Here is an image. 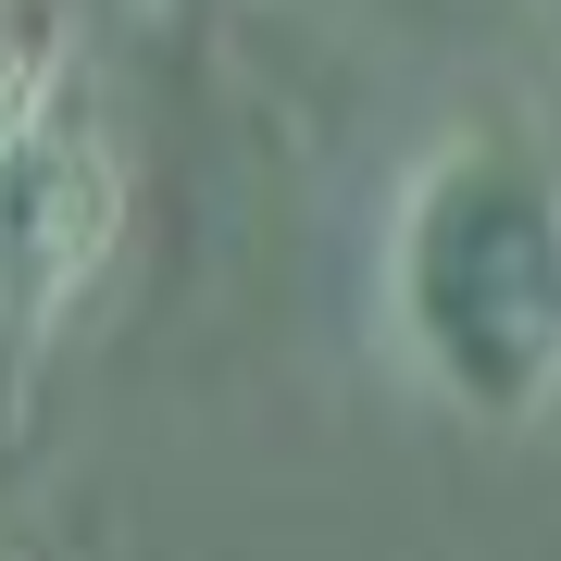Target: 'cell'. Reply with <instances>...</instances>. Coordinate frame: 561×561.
Segmentation results:
<instances>
[{"instance_id": "1", "label": "cell", "mask_w": 561, "mask_h": 561, "mask_svg": "<svg viewBox=\"0 0 561 561\" xmlns=\"http://www.w3.org/2000/svg\"><path fill=\"white\" fill-rule=\"evenodd\" d=\"M375 312L449 424L524 437L561 412V138L486 101L400 162L375 225Z\"/></svg>"}, {"instance_id": "2", "label": "cell", "mask_w": 561, "mask_h": 561, "mask_svg": "<svg viewBox=\"0 0 561 561\" xmlns=\"http://www.w3.org/2000/svg\"><path fill=\"white\" fill-rule=\"evenodd\" d=\"M125 250V150L76 101L0 138V362H25Z\"/></svg>"}, {"instance_id": "3", "label": "cell", "mask_w": 561, "mask_h": 561, "mask_svg": "<svg viewBox=\"0 0 561 561\" xmlns=\"http://www.w3.org/2000/svg\"><path fill=\"white\" fill-rule=\"evenodd\" d=\"M62 101V25L50 13H0V138H13L25 113Z\"/></svg>"}, {"instance_id": "4", "label": "cell", "mask_w": 561, "mask_h": 561, "mask_svg": "<svg viewBox=\"0 0 561 561\" xmlns=\"http://www.w3.org/2000/svg\"><path fill=\"white\" fill-rule=\"evenodd\" d=\"M0 561H25V549H13V537H0Z\"/></svg>"}]
</instances>
